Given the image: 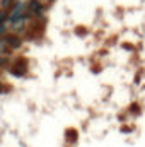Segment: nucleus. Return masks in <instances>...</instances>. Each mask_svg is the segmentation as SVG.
Returning a JSON list of instances; mask_svg holds the SVG:
<instances>
[{
    "label": "nucleus",
    "mask_w": 145,
    "mask_h": 147,
    "mask_svg": "<svg viewBox=\"0 0 145 147\" xmlns=\"http://www.w3.org/2000/svg\"><path fill=\"white\" fill-rule=\"evenodd\" d=\"M28 69H29L28 67V60L26 58H17L15 63L9 67V72L12 75H15V77H24L28 74Z\"/></svg>",
    "instance_id": "1"
},
{
    "label": "nucleus",
    "mask_w": 145,
    "mask_h": 147,
    "mask_svg": "<svg viewBox=\"0 0 145 147\" xmlns=\"http://www.w3.org/2000/svg\"><path fill=\"white\" fill-rule=\"evenodd\" d=\"M28 16H29V14H24V16H22V17H19V19H14V21H10V22H12V24H10V33H15V34H19V33L26 31Z\"/></svg>",
    "instance_id": "2"
},
{
    "label": "nucleus",
    "mask_w": 145,
    "mask_h": 147,
    "mask_svg": "<svg viewBox=\"0 0 145 147\" xmlns=\"http://www.w3.org/2000/svg\"><path fill=\"white\" fill-rule=\"evenodd\" d=\"M5 41H7V45H9L10 50H19L22 46V38L19 36V34H15V33H9L5 36Z\"/></svg>",
    "instance_id": "3"
},
{
    "label": "nucleus",
    "mask_w": 145,
    "mask_h": 147,
    "mask_svg": "<svg viewBox=\"0 0 145 147\" xmlns=\"http://www.w3.org/2000/svg\"><path fill=\"white\" fill-rule=\"evenodd\" d=\"M9 50H10V48H9V45H7L5 38H0V55H10Z\"/></svg>",
    "instance_id": "4"
},
{
    "label": "nucleus",
    "mask_w": 145,
    "mask_h": 147,
    "mask_svg": "<svg viewBox=\"0 0 145 147\" xmlns=\"http://www.w3.org/2000/svg\"><path fill=\"white\" fill-rule=\"evenodd\" d=\"M65 135H67V140H68L70 144H73V142L77 140V132H75L73 128H68V130L65 132Z\"/></svg>",
    "instance_id": "5"
},
{
    "label": "nucleus",
    "mask_w": 145,
    "mask_h": 147,
    "mask_svg": "<svg viewBox=\"0 0 145 147\" xmlns=\"http://www.w3.org/2000/svg\"><path fill=\"white\" fill-rule=\"evenodd\" d=\"M15 5V0H2L0 2V7L3 9V10H9V9H12Z\"/></svg>",
    "instance_id": "6"
},
{
    "label": "nucleus",
    "mask_w": 145,
    "mask_h": 147,
    "mask_svg": "<svg viewBox=\"0 0 145 147\" xmlns=\"http://www.w3.org/2000/svg\"><path fill=\"white\" fill-rule=\"evenodd\" d=\"M7 19H9V14L2 9V10H0V24H5V22H7Z\"/></svg>",
    "instance_id": "7"
},
{
    "label": "nucleus",
    "mask_w": 145,
    "mask_h": 147,
    "mask_svg": "<svg viewBox=\"0 0 145 147\" xmlns=\"http://www.w3.org/2000/svg\"><path fill=\"white\" fill-rule=\"evenodd\" d=\"M5 91H7L5 84H3V82H0V94H2V92H5Z\"/></svg>",
    "instance_id": "8"
},
{
    "label": "nucleus",
    "mask_w": 145,
    "mask_h": 147,
    "mask_svg": "<svg viewBox=\"0 0 145 147\" xmlns=\"http://www.w3.org/2000/svg\"><path fill=\"white\" fill-rule=\"evenodd\" d=\"M3 31H5V24H0V34H2Z\"/></svg>",
    "instance_id": "9"
},
{
    "label": "nucleus",
    "mask_w": 145,
    "mask_h": 147,
    "mask_svg": "<svg viewBox=\"0 0 145 147\" xmlns=\"http://www.w3.org/2000/svg\"><path fill=\"white\" fill-rule=\"evenodd\" d=\"M41 2H43V3H46V2H50V0H41Z\"/></svg>",
    "instance_id": "10"
},
{
    "label": "nucleus",
    "mask_w": 145,
    "mask_h": 147,
    "mask_svg": "<svg viewBox=\"0 0 145 147\" xmlns=\"http://www.w3.org/2000/svg\"><path fill=\"white\" fill-rule=\"evenodd\" d=\"M15 2H19V0H15Z\"/></svg>",
    "instance_id": "11"
}]
</instances>
